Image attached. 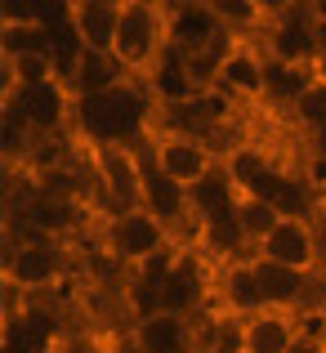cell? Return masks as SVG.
<instances>
[{"label":"cell","instance_id":"5bb4252c","mask_svg":"<svg viewBox=\"0 0 326 353\" xmlns=\"http://www.w3.org/2000/svg\"><path fill=\"white\" fill-rule=\"evenodd\" d=\"M291 121L304 130V134H313V130L326 125V77H322V72L309 81V90L291 103Z\"/></svg>","mask_w":326,"mask_h":353},{"label":"cell","instance_id":"9a60e30c","mask_svg":"<svg viewBox=\"0 0 326 353\" xmlns=\"http://www.w3.org/2000/svg\"><path fill=\"white\" fill-rule=\"evenodd\" d=\"M291 353H326V331L322 327H313L309 318L300 322V336H295V345Z\"/></svg>","mask_w":326,"mask_h":353},{"label":"cell","instance_id":"277c9868","mask_svg":"<svg viewBox=\"0 0 326 353\" xmlns=\"http://www.w3.org/2000/svg\"><path fill=\"white\" fill-rule=\"evenodd\" d=\"M143 157L156 174H165L170 183H179V188H188V192L219 170V157L206 139L174 134V130H152V134L143 139Z\"/></svg>","mask_w":326,"mask_h":353},{"label":"cell","instance_id":"6da1fadb","mask_svg":"<svg viewBox=\"0 0 326 353\" xmlns=\"http://www.w3.org/2000/svg\"><path fill=\"white\" fill-rule=\"evenodd\" d=\"M170 54V14L152 0H125L112 59L125 81H161V59Z\"/></svg>","mask_w":326,"mask_h":353},{"label":"cell","instance_id":"30bf717a","mask_svg":"<svg viewBox=\"0 0 326 353\" xmlns=\"http://www.w3.org/2000/svg\"><path fill=\"white\" fill-rule=\"evenodd\" d=\"M295 336H300L295 313L264 309V313H255V318L237 322V353H291Z\"/></svg>","mask_w":326,"mask_h":353},{"label":"cell","instance_id":"e0dca14e","mask_svg":"<svg viewBox=\"0 0 326 353\" xmlns=\"http://www.w3.org/2000/svg\"><path fill=\"white\" fill-rule=\"evenodd\" d=\"M309 152H313V161H326V125L309 134Z\"/></svg>","mask_w":326,"mask_h":353},{"label":"cell","instance_id":"7a4b0ae2","mask_svg":"<svg viewBox=\"0 0 326 353\" xmlns=\"http://www.w3.org/2000/svg\"><path fill=\"white\" fill-rule=\"evenodd\" d=\"M99 241H103L108 259L116 268H125V273H134V268H143L147 259L170 255V250H174L170 246L174 233L147 206H130V210H116V215H103V224H99Z\"/></svg>","mask_w":326,"mask_h":353},{"label":"cell","instance_id":"9c48e42d","mask_svg":"<svg viewBox=\"0 0 326 353\" xmlns=\"http://www.w3.org/2000/svg\"><path fill=\"white\" fill-rule=\"evenodd\" d=\"M121 5H125V0H68V5H63V18H68V27H72L81 50L112 54L116 27H121Z\"/></svg>","mask_w":326,"mask_h":353},{"label":"cell","instance_id":"2e32d148","mask_svg":"<svg viewBox=\"0 0 326 353\" xmlns=\"http://www.w3.org/2000/svg\"><path fill=\"white\" fill-rule=\"evenodd\" d=\"M309 188H313V219H318V224H326V161H313Z\"/></svg>","mask_w":326,"mask_h":353},{"label":"cell","instance_id":"ac0fdd59","mask_svg":"<svg viewBox=\"0 0 326 353\" xmlns=\"http://www.w3.org/2000/svg\"><path fill=\"white\" fill-rule=\"evenodd\" d=\"M322 228V259H326V224H318Z\"/></svg>","mask_w":326,"mask_h":353},{"label":"cell","instance_id":"4fadbf2b","mask_svg":"<svg viewBox=\"0 0 326 353\" xmlns=\"http://www.w3.org/2000/svg\"><path fill=\"white\" fill-rule=\"evenodd\" d=\"M232 224H237V233H241V241H246V250L255 255V250L264 246V237L273 233L277 224H282V215H277V206H268L264 197H255V192H241Z\"/></svg>","mask_w":326,"mask_h":353},{"label":"cell","instance_id":"3957f363","mask_svg":"<svg viewBox=\"0 0 326 353\" xmlns=\"http://www.w3.org/2000/svg\"><path fill=\"white\" fill-rule=\"evenodd\" d=\"M63 273H68V255H63V246L54 237H32V233L5 237V268H0V277H5L9 291L45 295L63 282Z\"/></svg>","mask_w":326,"mask_h":353},{"label":"cell","instance_id":"52a82bcc","mask_svg":"<svg viewBox=\"0 0 326 353\" xmlns=\"http://www.w3.org/2000/svg\"><path fill=\"white\" fill-rule=\"evenodd\" d=\"M125 345H130V353H201L197 349V322L183 318V313H170V309L130 322Z\"/></svg>","mask_w":326,"mask_h":353},{"label":"cell","instance_id":"7c38bea8","mask_svg":"<svg viewBox=\"0 0 326 353\" xmlns=\"http://www.w3.org/2000/svg\"><path fill=\"white\" fill-rule=\"evenodd\" d=\"M143 206L152 210L156 219H161L165 228H179V224H192V201H188V188H179V183H170L165 174H156L152 165H147V183H143Z\"/></svg>","mask_w":326,"mask_h":353},{"label":"cell","instance_id":"5b68a950","mask_svg":"<svg viewBox=\"0 0 326 353\" xmlns=\"http://www.w3.org/2000/svg\"><path fill=\"white\" fill-rule=\"evenodd\" d=\"M264 54L286 68H318V9L313 5H277L264 27Z\"/></svg>","mask_w":326,"mask_h":353},{"label":"cell","instance_id":"ba28073f","mask_svg":"<svg viewBox=\"0 0 326 353\" xmlns=\"http://www.w3.org/2000/svg\"><path fill=\"white\" fill-rule=\"evenodd\" d=\"M215 300H219V318H232V322H246L268 309L264 291H259V277H255V259L250 255L223 259L215 273Z\"/></svg>","mask_w":326,"mask_h":353},{"label":"cell","instance_id":"8992f818","mask_svg":"<svg viewBox=\"0 0 326 353\" xmlns=\"http://www.w3.org/2000/svg\"><path fill=\"white\" fill-rule=\"evenodd\" d=\"M259 259H273V264H286V268H300V273H322L326 259H322V228L313 215L304 219H282L273 233L264 237V246L255 250Z\"/></svg>","mask_w":326,"mask_h":353},{"label":"cell","instance_id":"8fae6325","mask_svg":"<svg viewBox=\"0 0 326 353\" xmlns=\"http://www.w3.org/2000/svg\"><path fill=\"white\" fill-rule=\"evenodd\" d=\"M219 165H223V174L232 179V188H237V192H259V183H264L282 161H277L264 143H250V139H246V143L232 148Z\"/></svg>","mask_w":326,"mask_h":353}]
</instances>
